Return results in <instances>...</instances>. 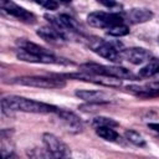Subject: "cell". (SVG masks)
Returning a JSON list of instances; mask_svg holds the SVG:
<instances>
[{"instance_id":"obj_1","label":"cell","mask_w":159,"mask_h":159,"mask_svg":"<svg viewBox=\"0 0 159 159\" xmlns=\"http://www.w3.org/2000/svg\"><path fill=\"white\" fill-rule=\"evenodd\" d=\"M1 108L4 114L10 116L12 112L20 111V112H27V113H56L58 111V107L29 99L20 96H7L1 99Z\"/></svg>"},{"instance_id":"obj_2","label":"cell","mask_w":159,"mask_h":159,"mask_svg":"<svg viewBox=\"0 0 159 159\" xmlns=\"http://www.w3.org/2000/svg\"><path fill=\"white\" fill-rule=\"evenodd\" d=\"M81 72L92 73V75H99L118 80H133L134 75L120 66H107V65H98V63H83L80 66Z\"/></svg>"},{"instance_id":"obj_3","label":"cell","mask_w":159,"mask_h":159,"mask_svg":"<svg viewBox=\"0 0 159 159\" xmlns=\"http://www.w3.org/2000/svg\"><path fill=\"white\" fill-rule=\"evenodd\" d=\"M11 83L36 87V88H63L66 86L65 80L60 77H46V76H22L14 78Z\"/></svg>"},{"instance_id":"obj_4","label":"cell","mask_w":159,"mask_h":159,"mask_svg":"<svg viewBox=\"0 0 159 159\" xmlns=\"http://www.w3.org/2000/svg\"><path fill=\"white\" fill-rule=\"evenodd\" d=\"M92 50L99 55L101 57L111 61V62H119L122 57V45L113 41H104L102 39L97 40L94 43L91 45Z\"/></svg>"},{"instance_id":"obj_5","label":"cell","mask_w":159,"mask_h":159,"mask_svg":"<svg viewBox=\"0 0 159 159\" xmlns=\"http://www.w3.org/2000/svg\"><path fill=\"white\" fill-rule=\"evenodd\" d=\"M123 17L116 12H104V11H94L87 16V22L92 27L97 29H111L116 25L123 24Z\"/></svg>"},{"instance_id":"obj_6","label":"cell","mask_w":159,"mask_h":159,"mask_svg":"<svg viewBox=\"0 0 159 159\" xmlns=\"http://www.w3.org/2000/svg\"><path fill=\"white\" fill-rule=\"evenodd\" d=\"M42 140H43V144H45L46 149L51 154V157H53V158H66V157L71 155L70 148L61 139H58L56 135H53L51 133H45L42 135Z\"/></svg>"},{"instance_id":"obj_7","label":"cell","mask_w":159,"mask_h":159,"mask_svg":"<svg viewBox=\"0 0 159 159\" xmlns=\"http://www.w3.org/2000/svg\"><path fill=\"white\" fill-rule=\"evenodd\" d=\"M0 7L4 12L14 16L15 19H17L19 21H22L25 24H34L36 21V17L32 12L16 5L11 0H0Z\"/></svg>"},{"instance_id":"obj_8","label":"cell","mask_w":159,"mask_h":159,"mask_svg":"<svg viewBox=\"0 0 159 159\" xmlns=\"http://www.w3.org/2000/svg\"><path fill=\"white\" fill-rule=\"evenodd\" d=\"M65 76L67 78L91 82V83L102 84V86H107V87H119L120 86V80H118V78H112V77H106V76H99V75H92V73H86V72H81V71L78 73H67Z\"/></svg>"},{"instance_id":"obj_9","label":"cell","mask_w":159,"mask_h":159,"mask_svg":"<svg viewBox=\"0 0 159 159\" xmlns=\"http://www.w3.org/2000/svg\"><path fill=\"white\" fill-rule=\"evenodd\" d=\"M17 58L26 62H35V63H68L67 61H62L61 58L55 57L52 53H30L24 50H19L16 53Z\"/></svg>"},{"instance_id":"obj_10","label":"cell","mask_w":159,"mask_h":159,"mask_svg":"<svg viewBox=\"0 0 159 159\" xmlns=\"http://www.w3.org/2000/svg\"><path fill=\"white\" fill-rule=\"evenodd\" d=\"M122 57L133 65H142L152 58V53L143 47H130L122 51Z\"/></svg>"},{"instance_id":"obj_11","label":"cell","mask_w":159,"mask_h":159,"mask_svg":"<svg viewBox=\"0 0 159 159\" xmlns=\"http://www.w3.org/2000/svg\"><path fill=\"white\" fill-rule=\"evenodd\" d=\"M56 114L58 116V118L62 120V123L65 124V127L67 128L68 132L71 133H80L83 129V124L82 120L78 116H76L73 112L70 111H65V109H60L56 112Z\"/></svg>"},{"instance_id":"obj_12","label":"cell","mask_w":159,"mask_h":159,"mask_svg":"<svg viewBox=\"0 0 159 159\" xmlns=\"http://www.w3.org/2000/svg\"><path fill=\"white\" fill-rule=\"evenodd\" d=\"M127 89L140 98H155L159 97V83H150L145 86H128Z\"/></svg>"},{"instance_id":"obj_13","label":"cell","mask_w":159,"mask_h":159,"mask_svg":"<svg viewBox=\"0 0 159 159\" xmlns=\"http://www.w3.org/2000/svg\"><path fill=\"white\" fill-rule=\"evenodd\" d=\"M153 16H154V14L149 9L134 7V9H130L125 14V20L129 21L130 24H143V22L152 20Z\"/></svg>"},{"instance_id":"obj_14","label":"cell","mask_w":159,"mask_h":159,"mask_svg":"<svg viewBox=\"0 0 159 159\" xmlns=\"http://www.w3.org/2000/svg\"><path fill=\"white\" fill-rule=\"evenodd\" d=\"M80 99L92 103V104H102L108 101V97L102 91H88V89H78L75 93Z\"/></svg>"},{"instance_id":"obj_15","label":"cell","mask_w":159,"mask_h":159,"mask_svg":"<svg viewBox=\"0 0 159 159\" xmlns=\"http://www.w3.org/2000/svg\"><path fill=\"white\" fill-rule=\"evenodd\" d=\"M36 34L42 40H45L47 42H51V43H58V42H62V41L66 40V36L62 32H60L56 27H53L52 25L51 26H42V27H40L36 31Z\"/></svg>"},{"instance_id":"obj_16","label":"cell","mask_w":159,"mask_h":159,"mask_svg":"<svg viewBox=\"0 0 159 159\" xmlns=\"http://www.w3.org/2000/svg\"><path fill=\"white\" fill-rule=\"evenodd\" d=\"M159 72V58L152 57L138 72V76L142 78H149L155 76Z\"/></svg>"},{"instance_id":"obj_17","label":"cell","mask_w":159,"mask_h":159,"mask_svg":"<svg viewBox=\"0 0 159 159\" xmlns=\"http://www.w3.org/2000/svg\"><path fill=\"white\" fill-rule=\"evenodd\" d=\"M96 133L98 137H101L107 142H118L119 139V134L113 129V127H107V125L96 127Z\"/></svg>"},{"instance_id":"obj_18","label":"cell","mask_w":159,"mask_h":159,"mask_svg":"<svg viewBox=\"0 0 159 159\" xmlns=\"http://www.w3.org/2000/svg\"><path fill=\"white\" fill-rule=\"evenodd\" d=\"M17 46L21 50L27 51L30 53H37V55H40V53H50L45 47H42L40 45H36L34 42H30L27 40H19L17 41Z\"/></svg>"},{"instance_id":"obj_19","label":"cell","mask_w":159,"mask_h":159,"mask_svg":"<svg viewBox=\"0 0 159 159\" xmlns=\"http://www.w3.org/2000/svg\"><path fill=\"white\" fill-rule=\"evenodd\" d=\"M124 135H125V139L128 142H130L132 144H134L137 147H144L145 145L144 138L138 132H135V130H125Z\"/></svg>"},{"instance_id":"obj_20","label":"cell","mask_w":159,"mask_h":159,"mask_svg":"<svg viewBox=\"0 0 159 159\" xmlns=\"http://www.w3.org/2000/svg\"><path fill=\"white\" fill-rule=\"evenodd\" d=\"M107 34L113 37H122V36H125L129 34V27L124 24H119V25H116V26L108 29Z\"/></svg>"},{"instance_id":"obj_21","label":"cell","mask_w":159,"mask_h":159,"mask_svg":"<svg viewBox=\"0 0 159 159\" xmlns=\"http://www.w3.org/2000/svg\"><path fill=\"white\" fill-rule=\"evenodd\" d=\"M93 125L94 127H102V125H107V127H117L118 123L112 119V118H107V117H96L93 119Z\"/></svg>"},{"instance_id":"obj_22","label":"cell","mask_w":159,"mask_h":159,"mask_svg":"<svg viewBox=\"0 0 159 159\" xmlns=\"http://www.w3.org/2000/svg\"><path fill=\"white\" fill-rule=\"evenodd\" d=\"M34 1H36L40 5H42L47 10H56L58 7V2L56 0H34Z\"/></svg>"},{"instance_id":"obj_23","label":"cell","mask_w":159,"mask_h":159,"mask_svg":"<svg viewBox=\"0 0 159 159\" xmlns=\"http://www.w3.org/2000/svg\"><path fill=\"white\" fill-rule=\"evenodd\" d=\"M97 1L106 7H114L117 5V0H97Z\"/></svg>"},{"instance_id":"obj_24","label":"cell","mask_w":159,"mask_h":159,"mask_svg":"<svg viewBox=\"0 0 159 159\" xmlns=\"http://www.w3.org/2000/svg\"><path fill=\"white\" fill-rule=\"evenodd\" d=\"M149 128H152L153 130H155L157 133H159V124H155V123H150V124H149Z\"/></svg>"},{"instance_id":"obj_25","label":"cell","mask_w":159,"mask_h":159,"mask_svg":"<svg viewBox=\"0 0 159 159\" xmlns=\"http://www.w3.org/2000/svg\"><path fill=\"white\" fill-rule=\"evenodd\" d=\"M155 76H159V72H158V73H157V75H155Z\"/></svg>"},{"instance_id":"obj_26","label":"cell","mask_w":159,"mask_h":159,"mask_svg":"<svg viewBox=\"0 0 159 159\" xmlns=\"http://www.w3.org/2000/svg\"><path fill=\"white\" fill-rule=\"evenodd\" d=\"M63 1H71V0H63Z\"/></svg>"}]
</instances>
